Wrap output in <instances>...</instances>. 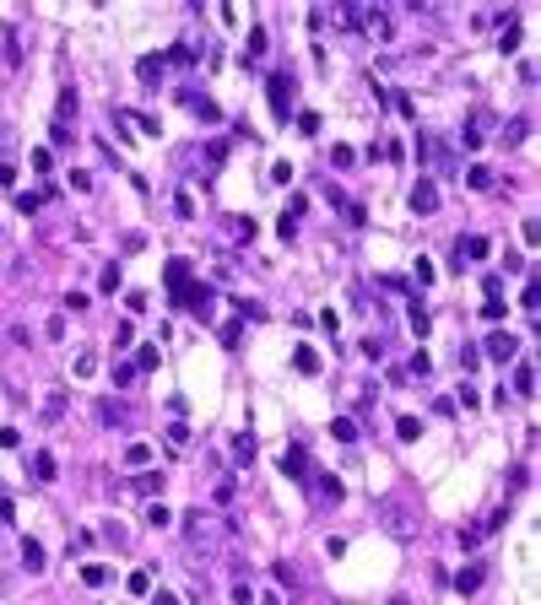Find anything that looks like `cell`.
Listing matches in <instances>:
<instances>
[{"instance_id": "36", "label": "cell", "mask_w": 541, "mask_h": 605, "mask_svg": "<svg viewBox=\"0 0 541 605\" xmlns=\"http://www.w3.org/2000/svg\"><path fill=\"white\" fill-rule=\"evenodd\" d=\"M38 205H43V195H27V189H22V195H17V211H22V217H33Z\"/></svg>"}, {"instance_id": "29", "label": "cell", "mask_w": 541, "mask_h": 605, "mask_svg": "<svg viewBox=\"0 0 541 605\" xmlns=\"http://www.w3.org/2000/svg\"><path fill=\"white\" fill-rule=\"evenodd\" d=\"M525 130H531V119H509V124H503V141L520 146V141H525Z\"/></svg>"}, {"instance_id": "19", "label": "cell", "mask_w": 541, "mask_h": 605, "mask_svg": "<svg viewBox=\"0 0 541 605\" xmlns=\"http://www.w3.org/2000/svg\"><path fill=\"white\" fill-rule=\"evenodd\" d=\"M33 476L38 481H55V454L49 449H33Z\"/></svg>"}, {"instance_id": "46", "label": "cell", "mask_w": 541, "mask_h": 605, "mask_svg": "<svg viewBox=\"0 0 541 605\" xmlns=\"http://www.w3.org/2000/svg\"><path fill=\"white\" fill-rule=\"evenodd\" d=\"M233 605H254V589L244 584V578H238V584H233Z\"/></svg>"}, {"instance_id": "41", "label": "cell", "mask_w": 541, "mask_h": 605, "mask_svg": "<svg viewBox=\"0 0 541 605\" xmlns=\"http://www.w3.org/2000/svg\"><path fill=\"white\" fill-rule=\"evenodd\" d=\"M168 444L185 449V444H189V427H185V422H173V427H168Z\"/></svg>"}, {"instance_id": "47", "label": "cell", "mask_w": 541, "mask_h": 605, "mask_svg": "<svg viewBox=\"0 0 541 605\" xmlns=\"http://www.w3.org/2000/svg\"><path fill=\"white\" fill-rule=\"evenodd\" d=\"M136 379V363H120V357H114V384H130Z\"/></svg>"}, {"instance_id": "20", "label": "cell", "mask_w": 541, "mask_h": 605, "mask_svg": "<svg viewBox=\"0 0 541 605\" xmlns=\"http://www.w3.org/2000/svg\"><path fill=\"white\" fill-rule=\"evenodd\" d=\"M331 438H336V444H357V422H352V416H336Z\"/></svg>"}, {"instance_id": "23", "label": "cell", "mask_w": 541, "mask_h": 605, "mask_svg": "<svg viewBox=\"0 0 541 605\" xmlns=\"http://www.w3.org/2000/svg\"><path fill=\"white\" fill-rule=\"evenodd\" d=\"M146 525H152V530H168V525H173V508H168V503H152V508H146Z\"/></svg>"}, {"instance_id": "17", "label": "cell", "mask_w": 541, "mask_h": 605, "mask_svg": "<svg viewBox=\"0 0 541 605\" xmlns=\"http://www.w3.org/2000/svg\"><path fill=\"white\" fill-rule=\"evenodd\" d=\"M266 60V27H250V43H244V65Z\"/></svg>"}, {"instance_id": "11", "label": "cell", "mask_w": 541, "mask_h": 605, "mask_svg": "<svg viewBox=\"0 0 541 605\" xmlns=\"http://www.w3.org/2000/svg\"><path fill=\"white\" fill-rule=\"evenodd\" d=\"M482 578H487V573H482V562H466V567L455 573V589H460V595H477Z\"/></svg>"}, {"instance_id": "51", "label": "cell", "mask_w": 541, "mask_h": 605, "mask_svg": "<svg viewBox=\"0 0 541 605\" xmlns=\"http://www.w3.org/2000/svg\"><path fill=\"white\" fill-rule=\"evenodd\" d=\"M482 292H487V298H503V276H498V270H493V276L482 282Z\"/></svg>"}, {"instance_id": "14", "label": "cell", "mask_w": 541, "mask_h": 605, "mask_svg": "<svg viewBox=\"0 0 541 605\" xmlns=\"http://www.w3.org/2000/svg\"><path fill=\"white\" fill-rule=\"evenodd\" d=\"M292 367H298L303 379H314V373H319V351H314V346H298V351H292Z\"/></svg>"}, {"instance_id": "43", "label": "cell", "mask_w": 541, "mask_h": 605, "mask_svg": "<svg viewBox=\"0 0 541 605\" xmlns=\"http://www.w3.org/2000/svg\"><path fill=\"white\" fill-rule=\"evenodd\" d=\"M331 162H336V168H352V162H357V152H352V146H336V152H331Z\"/></svg>"}, {"instance_id": "48", "label": "cell", "mask_w": 541, "mask_h": 605, "mask_svg": "<svg viewBox=\"0 0 541 605\" xmlns=\"http://www.w3.org/2000/svg\"><path fill=\"white\" fill-rule=\"evenodd\" d=\"M43 335H49V341H60V335H65V314H55V319L43 324Z\"/></svg>"}, {"instance_id": "52", "label": "cell", "mask_w": 541, "mask_h": 605, "mask_svg": "<svg viewBox=\"0 0 541 605\" xmlns=\"http://www.w3.org/2000/svg\"><path fill=\"white\" fill-rule=\"evenodd\" d=\"M0 189H17V168L11 162H0Z\"/></svg>"}, {"instance_id": "2", "label": "cell", "mask_w": 541, "mask_h": 605, "mask_svg": "<svg viewBox=\"0 0 541 605\" xmlns=\"http://www.w3.org/2000/svg\"><path fill=\"white\" fill-rule=\"evenodd\" d=\"M417 157L428 162V168H438V173H455V152H449L444 136H428V130H422V136H417Z\"/></svg>"}, {"instance_id": "50", "label": "cell", "mask_w": 541, "mask_h": 605, "mask_svg": "<svg viewBox=\"0 0 541 605\" xmlns=\"http://www.w3.org/2000/svg\"><path fill=\"white\" fill-rule=\"evenodd\" d=\"M270 184H292V162H276L270 168Z\"/></svg>"}, {"instance_id": "32", "label": "cell", "mask_w": 541, "mask_h": 605, "mask_svg": "<svg viewBox=\"0 0 541 605\" xmlns=\"http://www.w3.org/2000/svg\"><path fill=\"white\" fill-rule=\"evenodd\" d=\"M130 346H136V324H120V330H114V351H130Z\"/></svg>"}, {"instance_id": "42", "label": "cell", "mask_w": 541, "mask_h": 605, "mask_svg": "<svg viewBox=\"0 0 541 605\" xmlns=\"http://www.w3.org/2000/svg\"><path fill=\"white\" fill-rule=\"evenodd\" d=\"M303 211H309V201H303V195H292V201H287V211H282V217H287V222H298Z\"/></svg>"}, {"instance_id": "9", "label": "cell", "mask_w": 541, "mask_h": 605, "mask_svg": "<svg viewBox=\"0 0 541 605\" xmlns=\"http://www.w3.org/2000/svg\"><path fill=\"white\" fill-rule=\"evenodd\" d=\"M282 470H287L292 481H303V476H309V449H303V444H292L287 454H282Z\"/></svg>"}, {"instance_id": "5", "label": "cell", "mask_w": 541, "mask_h": 605, "mask_svg": "<svg viewBox=\"0 0 541 605\" xmlns=\"http://www.w3.org/2000/svg\"><path fill=\"white\" fill-rule=\"evenodd\" d=\"M477 351H487L493 363H509V357H520V341H514L509 330H493V335H487V346H477Z\"/></svg>"}, {"instance_id": "40", "label": "cell", "mask_w": 541, "mask_h": 605, "mask_svg": "<svg viewBox=\"0 0 541 605\" xmlns=\"http://www.w3.org/2000/svg\"><path fill=\"white\" fill-rule=\"evenodd\" d=\"M146 460H152V449H146V444H130L125 449V465H146Z\"/></svg>"}, {"instance_id": "15", "label": "cell", "mask_w": 541, "mask_h": 605, "mask_svg": "<svg viewBox=\"0 0 541 605\" xmlns=\"http://www.w3.org/2000/svg\"><path fill=\"white\" fill-rule=\"evenodd\" d=\"M314 492H319L325 503H341V497H347V486L336 481V476H314Z\"/></svg>"}, {"instance_id": "21", "label": "cell", "mask_w": 541, "mask_h": 605, "mask_svg": "<svg viewBox=\"0 0 541 605\" xmlns=\"http://www.w3.org/2000/svg\"><path fill=\"white\" fill-rule=\"evenodd\" d=\"M108 578H114V573H108L103 562H87V567H82V584H87V589H103Z\"/></svg>"}, {"instance_id": "28", "label": "cell", "mask_w": 541, "mask_h": 605, "mask_svg": "<svg viewBox=\"0 0 541 605\" xmlns=\"http://www.w3.org/2000/svg\"><path fill=\"white\" fill-rule=\"evenodd\" d=\"M157 357H163L157 346H141V351H136V373H152V367H157Z\"/></svg>"}, {"instance_id": "18", "label": "cell", "mask_w": 541, "mask_h": 605, "mask_svg": "<svg viewBox=\"0 0 541 605\" xmlns=\"http://www.w3.org/2000/svg\"><path fill=\"white\" fill-rule=\"evenodd\" d=\"M185 103H189V108H195V114H201V119H211V124L222 119V108H217V103H211V98H201V92H185Z\"/></svg>"}, {"instance_id": "49", "label": "cell", "mask_w": 541, "mask_h": 605, "mask_svg": "<svg viewBox=\"0 0 541 605\" xmlns=\"http://www.w3.org/2000/svg\"><path fill=\"white\" fill-rule=\"evenodd\" d=\"M60 411H65V395H60V389H55V395L43 400V416H60Z\"/></svg>"}, {"instance_id": "25", "label": "cell", "mask_w": 541, "mask_h": 605, "mask_svg": "<svg viewBox=\"0 0 541 605\" xmlns=\"http://www.w3.org/2000/svg\"><path fill=\"white\" fill-rule=\"evenodd\" d=\"M396 438H401V444H417V438H422V422H417V416H401V422H396Z\"/></svg>"}, {"instance_id": "33", "label": "cell", "mask_w": 541, "mask_h": 605, "mask_svg": "<svg viewBox=\"0 0 541 605\" xmlns=\"http://www.w3.org/2000/svg\"><path fill=\"white\" fill-rule=\"evenodd\" d=\"M120 119H136V124H141V130H146V136H163V124L152 119V114H120Z\"/></svg>"}, {"instance_id": "4", "label": "cell", "mask_w": 541, "mask_h": 605, "mask_svg": "<svg viewBox=\"0 0 541 605\" xmlns=\"http://www.w3.org/2000/svg\"><path fill=\"white\" fill-rule=\"evenodd\" d=\"M266 98H270V114H276V124H287V119H292V76H287V71H276V76H270Z\"/></svg>"}, {"instance_id": "8", "label": "cell", "mask_w": 541, "mask_h": 605, "mask_svg": "<svg viewBox=\"0 0 541 605\" xmlns=\"http://www.w3.org/2000/svg\"><path fill=\"white\" fill-rule=\"evenodd\" d=\"M412 211H417V217H428V211H438V184H433V179H422V184L412 189Z\"/></svg>"}, {"instance_id": "38", "label": "cell", "mask_w": 541, "mask_h": 605, "mask_svg": "<svg viewBox=\"0 0 541 605\" xmlns=\"http://www.w3.org/2000/svg\"><path fill=\"white\" fill-rule=\"evenodd\" d=\"M71 114H76V92H60V119L55 124H71Z\"/></svg>"}, {"instance_id": "6", "label": "cell", "mask_w": 541, "mask_h": 605, "mask_svg": "<svg viewBox=\"0 0 541 605\" xmlns=\"http://www.w3.org/2000/svg\"><path fill=\"white\" fill-rule=\"evenodd\" d=\"M379 519H384V525H390V535H412V513H406V508L396 503V497H384V503H379Z\"/></svg>"}, {"instance_id": "39", "label": "cell", "mask_w": 541, "mask_h": 605, "mask_svg": "<svg viewBox=\"0 0 541 605\" xmlns=\"http://www.w3.org/2000/svg\"><path fill=\"white\" fill-rule=\"evenodd\" d=\"M477 363H482V351H477V346H466V351H460V367H466V379L477 373Z\"/></svg>"}, {"instance_id": "12", "label": "cell", "mask_w": 541, "mask_h": 605, "mask_svg": "<svg viewBox=\"0 0 541 605\" xmlns=\"http://www.w3.org/2000/svg\"><path fill=\"white\" fill-rule=\"evenodd\" d=\"M514 395H520V400H531V395H536V363H520V367H514Z\"/></svg>"}, {"instance_id": "1", "label": "cell", "mask_w": 541, "mask_h": 605, "mask_svg": "<svg viewBox=\"0 0 541 605\" xmlns=\"http://www.w3.org/2000/svg\"><path fill=\"white\" fill-rule=\"evenodd\" d=\"M185 535H189V551H195V557H201V551H217V541H222V535H228V525H222V519H211L206 508H195V513H185Z\"/></svg>"}, {"instance_id": "27", "label": "cell", "mask_w": 541, "mask_h": 605, "mask_svg": "<svg viewBox=\"0 0 541 605\" xmlns=\"http://www.w3.org/2000/svg\"><path fill=\"white\" fill-rule=\"evenodd\" d=\"M412 330L422 335V341H428V330H433V319H428V308H422L417 298H412Z\"/></svg>"}, {"instance_id": "26", "label": "cell", "mask_w": 541, "mask_h": 605, "mask_svg": "<svg viewBox=\"0 0 541 605\" xmlns=\"http://www.w3.org/2000/svg\"><path fill=\"white\" fill-rule=\"evenodd\" d=\"M503 314H509V302H503V298H487V302H482V319H487V324H503Z\"/></svg>"}, {"instance_id": "45", "label": "cell", "mask_w": 541, "mask_h": 605, "mask_svg": "<svg viewBox=\"0 0 541 605\" xmlns=\"http://www.w3.org/2000/svg\"><path fill=\"white\" fill-rule=\"evenodd\" d=\"M92 373H98V357H87V351H82V357H76V379H92Z\"/></svg>"}, {"instance_id": "44", "label": "cell", "mask_w": 541, "mask_h": 605, "mask_svg": "<svg viewBox=\"0 0 541 605\" xmlns=\"http://www.w3.org/2000/svg\"><path fill=\"white\" fill-rule=\"evenodd\" d=\"M298 130H303V136H314V130H319V114H314V108H303V114H298Z\"/></svg>"}, {"instance_id": "7", "label": "cell", "mask_w": 541, "mask_h": 605, "mask_svg": "<svg viewBox=\"0 0 541 605\" xmlns=\"http://www.w3.org/2000/svg\"><path fill=\"white\" fill-rule=\"evenodd\" d=\"M163 282H168V298H179V292L195 282V276H189V260H168L163 265Z\"/></svg>"}, {"instance_id": "31", "label": "cell", "mask_w": 541, "mask_h": 605, "mask_svg": "<svg viewBox=\"0 0 541 605\" xmlns=\"http://www.w3.org/2000/svg\"><path fill=\"white\" fill-rule=\"evenodd\" d=\"M125 584H130V595H152V573H146V567H136Z\"/></svg>"}, {"instance_id": "3", "label": "cell", "mask_w": 541, "mask_h": 605, "mask_svg": "<svg viewBox=\"0 0 541 605\" xmlns=\"http://www.w3.org/2000/svg\"><path fill=\"white\" fill-rule=\"evenodd\" d=\"M173 308H189L195 319H211V314H217V292H211L206 282H189L185 292L173 298Z\"/></svg>"}, {"instance_id": "37", "label": "cell", "mask_w": 541, "mask_h": 605, "mask_svg": "<svg viewBox=\"0 0 541 605\" xmlns=\"http://www.w3.org/2000/svg\"><path fill=\"white\" fill-rule=\"evenodd\" d=\"M466 184H471V189H487V184H493V173H487V168H482V162H477V168L466 173Z\"/></svg>"}, {"instance_id": "55", "label": "cell", "mask_w": 541, "mask_h": 605, "mask_svg": "<svg viewBox=\"0 0 541 605\" xmlns=\"http://www.w3.org/2000/svg\"><path fill=\"white\" fill-rule=\"evenodd\" d=\"M254 605H282V595H276V589H266V595H260Z\"/></svg>"}, {"instance_id": "16", "label": "cell", "mask_w": 541, "mask_h": 605, "mask_svg": "<svg viewBox=\"0 0 541 605\" xmlns=\"http://www.w3.org/2000/svg\"><path fill=\"white\" fill-rule=\"evenodd\" d=\"M136 492H141V497H157V492H163V470H141V476H136Z\"/></svg>"}, {"instance_id": "22", "label": "cell", "mask_w": 541, "mask_h": 605, "mask_svg": "<svg viewBox=\"0 0 541 605\" xmlns=\"http://www.w3.org/2000/svg\"><path fill=\"white\" fill-rule=\"evenodd\" d=\"M22 562L33 567V573H38V567H43V562H49V557H43V546H38V541H33V535H27V541H22Z\"/></svg>"}, {"instance_id": "24", "label": "cell", "mask_w": 541, "mask_h": 605, "mask_svg": "<svg viewBox=\"0 0 541 605\" xmlns=\"http://www.w3.org/2000/svg\"><path fill=\"white\" fill-rule=\"evenodd\" d=\"M238 341H244V319L233 314V319L222 324V346H228V351H238Z\"/></svg>"}, {"instance_id": "34", "label": "cell", "mask_w": 541, "mask_h": 605, "mask_svg": "<svg viewBox=\"0 0 541 605\" xmlns=\"http://www.w3.org/2000/svg\"><path fill=\"white\" fill-rule=\"evenodd\" d=\"M412 276H417V286H433V260H417Z\"/></svg>"}, {"instance_id": "13", "label": "cell", "mask_w": 541, "mask_h": 605, "mask_svg": "<svg viewBox=\"0 0 541 605\" xmlns=\"http://www.w3.org/2000/svg\"><path fill=\"white\" fill-rule=\"evenodd\" d=\"M163 71H168V60H163V54H141V60H136V76H141L146 87H152V81L163 76Z\"/></svg>"}, {"instance_id": "10", "label": "cell", "mask_w": 541, "mask_h": 605, "mask_svg": "<svg viewBox=\"0 0 541 605\" xmlns=\"http://www.w3.org/2000/svg\"><path fill=\"white\" fill-rule=\"evenodd\" d=\"M487 249H493V243L482 238V233H471V238L455 243V260H487Z\"/></svg>"}, {"instance_id": "35", "label": "cell", "mask_w": 541, "mask_h": 605, "mask_svg": "<svg viewBox=\"0 0 541 605\" xmlns=\"http://www.w3.org/2000/svg\"><path fill=\"white\" fill-rule=\"evenodd\" d=\"M98 286H103V292H120V265H103V276H98Z\"/></svg>"}, {"instance_id": "53", "label": "cell", "mask_w": 541, "mask_h": 605, "mask_svg": "<svg viewBox=\"0 0 541 605\" xmlns=\"http://www.w3.org/2000/svg\"><path fill=\"white\" fill-rule=\"evenodd\" d=\"M22 444V432H17V427H0V449H17Z\"/></svg>"}, {"instance_id": "30", "label": "cell", "mask_w": 541, "mask_h": 605, "mask_svg": "<svg viewBox=\"0 0 541 605\" xmlns=\"http://www.w3.org/2000/svg\"><path fill=\"white\" fill-rule=\"evenodd\" d=\"M233 460H238V465L254 460V438H250V432H244V438H233Z\"/></svg>"}, {"instance_id": "54", "label": "cell", "mask_w": 541, "mask_h": 605, "mask_svg": "<svg viewBox=\"0 0 541 605\" xmlns=\"http://www.w3.org/2000/svg\"><path fill=\"white\" fill-rule=\"evenodd\" d=\"M152 605H179V595L173 589H152Z\"/></svg>"}]
</instances>
